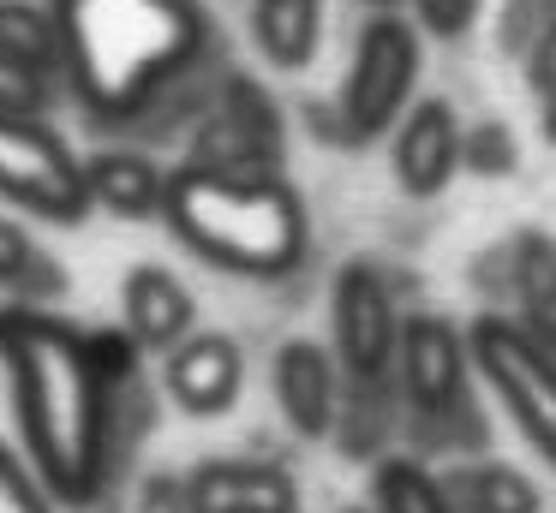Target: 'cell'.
<instances>
[{
	"mask_svg": "<svg viewBox=\"0 0 556 513\" xmlns=\"http://www.w3.org/2000/svg\"><path fill=\"white\" fill-rule=\"evenodd\" d=\"M472 341L437 310L401 322L395 394H401V448L419 460H472L484 448V412L472 394Z\"/></svg>",
	"mask_w": 556,
	"mask_h": 513,
	"instance_id": "cell-4",
	"label": "cell"
},
{
	"mask_svg": "<svg viewBox=\"0 0 556 513\" xmlns=\"http://www.w3.org/2000/svg\"><path fill=\"white\" fill-rule=\"evenodd\" d=\"M66 90L61 24L30 0H0V102L42 114Z\"/></svg>",
	"mask_w": 556,
	"mask_h": 513,
	"instance_id": "cell-10",
	"label": "cell"
},
{
	"mask_svg": "<svg viewBox=\"0 0 556 513\" xmlns=\"http://www.w3.org/2000/svg\"><path fill=\"white\" fill-rule=\"evenodd\" d=\"M0 203L54 227H78L90 215L85 162L42 114L0 102Z\"/></svg>",
	"mask_w": 556,
	"mask_h": 513,
	"instance_id": "cell-7",
	"label": "cell"
},
{
	"mask_svg": "<svg viewBox=\"0 0 556 513\" xmlns=\"http://www.w3.org/2000/svg\"><path fill=\"white\" fill-rule=\"evenodd\" d=\"M121 329L132 334L144 352H174L186 334L198 329V298L186 293V281L162 262H138L121 281Z\"/></svg>",
	"mask_w": 556,
	"mask_h": 513,
	"instance_id": "cell-14",
	"label": "cell"
},
{
	"mask_svg": "<svg viewBox=\"0 0 556 513\" xmlns=\"http://www.w3.org/2000/svg\"><path fill=\"white\" fill-rule=\"evenodd\" d=\"M192 513H300V489L269 460H204L192 477Z\"/></svg>",
	"mask_w": 556,
	"mask_h": 513,
	"instance_id": "cell-15",
	"label": "cell"
},
{
	"mask_svg": "<svg viewBox=\"0 0 556 513\" xmlns=\"http://www.w3.org/2000/svg\"><path fill=\"white\" fill-rule=\"evenodd\" d=\"M371 508L377 513H460L448 484H443V472L407 448L383 453L371 465Z\"/></svg>",
	"mask_w": 556,
	"mask_h": 513,
	"instance_id": "cell-20",
	"label": "cell"
},
{
	"mask_svg": "<svg viewBox=\"0 0 556 513\" xmlns=\"http://www.w3.org/2000/svg\"><path fill=\"white\" fill-rule=\"evenodd\" d=\"M460 167L479 179H503L520 167V150H515V131L503 126V119H479V126H467V138H460Z\"/></svg>",
	"mask_w": 556,
	"mask_h": 513,
	"instance_id": "cell-23",
	"label": "cell"
},
{
	"mask_svg": "<svg viewBox=\"0 0 556 513\" xmlns=\"http://www.w3.org/2000/svg\"><path fill=\"white\" fill-rule=\"evenodd\" d=\"M389 162H395V185L407 197H437L448 179L460 174V119L443 95H425L401 114V126L389 131Z\"/></svg>",
	"mask_w": 556,
	"mask_h": 513,
	"instance_id": "cell-13",
	"label": "cell"
},
{
	"mask_svg": "<svg viewBox=\"0 0 556 513\" xmlns=\"http://www.w3.org/2000/svg\"><path fill=\"white\" fill-rule=\"evenodd\" d=\"M269 382H276V406L288 418L293 436L305 441H336V424H341V394H348V376H341L336 352L305 334L276 346L269 358Z\"/></svg>",
	"mask_w": 556,
	"mask_h": 513,
	"instance_id": "cell-11",
	"label": "cell"
},
{
	"mask_svg": "<svg viewBox=\"0 0 556 513\" xmlns=\"http://www.w3.org/2000/svg\"><path fill=\"white\" fill-rule=\"evenodd\" d=\"M162 221L192 257L240 281H288L312 251L305 203L281 174H216V167L180 162L168 167Z\"/></svg>",
	"mask_w": 556,
	"mask_h": 513,
	"instance_id": "cell-3",
	"label": "cell"
},
{
	"mask_svg": "<svg viewBox=\"0 0 556 513\" xmlns=\"http://www.w3.org/2000/svg\"><path fill=\"white\" fill-rule=\"evenodd\" d=\"M556 24V0H503L496 7V42H503V54H532V42H539L544 30Z\"/></svg>",
	"mask_w": 556,
	"mask_h": 513,
	"instance_id": "cell-24",
	"label": "cell"
},
{
	"mask_svg": "<svg viewBox=\"0 0 556 513\" xmlns=\"http://www.w3.org/2000/svg\"><path fill=\"white\" fill-rule=\"evenodd\" d=\"M186 162L216 174H281V107L245 72H222L210 107L186 131Z\"/></svg>",
	"mask_w": 556,
	"mask_h": 513,
	"instance_id": "cell-8",
	"label": "cell"
},
{
	"mask_svg": "<svg viewBox=\"0 0 556 513\" xmlns=\"http://www.w3.org/2000/svg\"><path fill=\"white\" fill-rule=\"evenodd\" d=\"M365 7H377V12H383V7H395V0H365Z\"/></svg>",
	"mask_w": 556,
	"mask_h": 513,
	"instance_id": "cell-28",
	"label": "cell"
},
{
	"mask_svg": "<svg viewBox=\"0 0 556 513\" xmlns=\"http://www.w3.org/2000/svg\"><path fill=\"white\" fill-rule=\"evenodd\" d=\"M85 191L90 209H109L121 221H156L168 203V167H156L150 150H97L85 155Z\"/></svg>",
	"mask_w": 556,
	"mask_h": 513,
	"instance_id": "cell-16",
	"label": "cell"
},
{
	"mask_svg": "<svg viewBox=\"0 0 556 513\" xmlns=\"http://www.w3.org/2000/svg\"><path fill=\"white\" fill-rule=\"evenodd\" d=\"M437 472H443V484H448L460 513H544L539 484L503 460H479L472 453V460H448Z\"/></svg>",
	"mask_w": 556,
	"mask_h": 513,
	"instance_id": "cell-18",
	"label": "cell"
},
{
	"mask_svg": "<svg viewBox=\"0 0 556 513\" xmlns=\"http://www.w3.org/2000/svg\"><path fill=\"white\" fill-rule=\"evenodd\" d=\"M61 24L66 90L97 126L162 138L168 126H198L216 84L210 72V30L198 0H54Z\"/></svg>",
	"mask_w": 556,
	"mask_h": 513,
	"instance_id": "cell-1",
	"label": "cell"
},
{
	"mask_svg": "<svg viewBox=\"0 0 556 513\" xmlns=\"http://www.w3.org/2000/svg\"><path fill=\"white\" fill-rule=\"evenodd\" d=\"M132 513H192V489H186V477H168V472L144 477Z\"/></svg>",
	"mask_w": 556,
	"mask_h": 513,
	"instance_id": "cell-27",
	"label": "cell"
},
{
	"mask_svg": "<svg viewBox=\"0 0 556 513\" xmlns=\"http://www.w3.org/2000/svg\"><path fill=\"white\" fill-rule=\"evenodd\" d=\"M0 513H61L54 489L18 453V441H0Z\"/></svg>",
	"mask_w": 556,
	"mask_h": 513,
	"instance_id": "cell-22",
	"label": "cell"
},
{
	"mask_svg": "<svg viewBox=\"0 0 556 513\" xmlns=\"http://www.w3.org/2000/svg\"><path fill=\"white\" fill-rule=\"evenodd\" d=\"M467 341H472V370L491 388V400L508 412V424L520 429V441L544 465H556V358L508 310L472 317Z\"/></svg>",
	"mask_w": 556,
	"mask_h": 513,
	"instance_id": "cell-6",
	"label": "cell"
},
{
	"mask_svg": "<svg viewBox=\"0 0 556 513\" xmlns=\"http://www.w3.org/2000/svg\"><path fill=\"white\" fill-rule=\"evenodd\" d=\"M0 293H7V305H54L66 293V269L13 215H0Z\"/></svg>",
	"mask_w": 556,
	"mask_h": 513,
	"instance_id": "cell-21",
	"label": "cell"
},
{
	"mask_svg": "<svg viewBox=\"0 0 556 513\" xmlns=\"http://www.w3.org/2000/svg\"><path fill=\"white\" fill-rule=\"evenodd\" d=\"M341 513H377V508H341Z\"/></svg>",
	"mask_w": 556,
	"mask_h": 513,
	"instance_id": "cell-29",
	"label": "cell"
},
{
	"mask_svg": "<svg viewBox=\"0 0 556 513\" xmlns=\"http://www.w3.org/2000/svg\"><path fill=\"white\" fill-rule=\"evenodd\" d=\"M0 370L13 400L18 453L37 465L61 508H97L114 496V436L109 382L78 322L49 305H0Z\"/></svg>",
	"mask_w": 556,
	"mask_h": 513,
	"instance_id": "cell-2",
	"label": "cell"
},
{
	"mask_svg": "<svg viewBox=\"0 0 556 513\" xmlns=\"http://www.w3.org/2000/svg\"><path fill=\"white\" fill-rule=\"evenodd\" d=\"M252 42L269 66L305 72L324 42V0H252Z\"/></svg>",
	"mask_w": 556,
	"mask_h": 513,
	"instance_id": "cell-19",
	"label": "cell"
},
{
	"mask_svg": "<svg viewBox=\"0 0 556 513\" xmlns=\"http://www.w3.org/2000/svg\"><path fill=\"white\" fill-rule=\"evenodd\" d=\"M425 72V48L401 12H371L353 36V66L341 78V90L329 102H305V126L336 150H359L377 143L383 131L401 126V114L413 107Z\"/></svg>",
	"mask_w": 556,
	"mask_h": 513,
	"instance_id": "cell-5",
	"label": "cell"
},
{
	"mask_svg": "<svg viewBox=\"0 0 556 513\" xmlns=\"http://www.w3.org/2000/svg\"><path fill=\"white\" fill-rule=\"evenodd\" d=\"M413 18L431 36H467V24L479 18V0H413Z\"/></svg>",
	"mask_w": 556,
	"mask_h": 513,
	"instance_id": "cell-26",
	"label": "cell"
},
{
	"mask_svg": "<svg viewBox=\"0 0 556 513\" xmlns=\"http://www.w3.org/2000/svg\"><path fill=\"white\" fill-rule=\"evenodd\" d=\"M240 388H245V352L233 334L192 329L174 352H162V400H174L186 418L233 412Z\"/></svg>",
	"mask_w": 556,
	"mask_h": 513,
	"instance_id": "cell-12",
	"label": "cell"
},
{
	"mask_svg": "<svg viewBox=\"0 0 556 513\" xmlns=\"http://www.w3.org/2000/svg\"><path fill=\"white\" fill-rule=\"evenodd\" d=\"M484 262L503 269V274H484V286L508 298V317H544V310H556V239L551 233L527 227V233L503 239Z\"/></svg>",
	"mask_w": 556,
	"mask_h": 513,
	"instance_id": "cell-17",
	"label": "cell"
},
{
	"mask_svg": "<svg viewBox=\"0 0 556 513\" xmlns=\"http://www.w3.org/2000/svg\"><path fill=\"white\" fill-rule=\"evenodd\" d=\"M527 84H532V95H539V131H544V143H556V24L539 36V42H532Z\"/></svg>",
	"mask_w": 556,
	"mask_h": 513,
	"instance_id": "cell-25",
	"label": "cell"
},
{
	"mask_svg": "<svg viewBox=\"0 0 556 513\" xmlns=\"http://www.w3.org/2000/svg\"><path fill=\"white\" fill-rule=\"evenodd\" d=\"M329 322H336V352L348 382H395V352H401V310L389 293L377 262H348L336 274V298H329Z\"/></svg>",
	"mask_w": 556,
	"mask_h": 513,
	"instance_id": "cell-9",
	"label": "cell"
}]
</instances>
